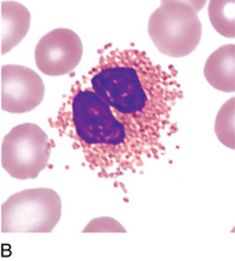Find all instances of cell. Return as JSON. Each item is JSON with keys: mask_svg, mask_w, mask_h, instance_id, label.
<instances>
[{"mask_svg": "<svg viewBox=\"0 0 235 261\" xmlns=\"http://www.w3.org/2000/svg\"><path fill=\"white\" fill-rule=\"evenodd\" d=\"M99 52V63L84 76L118 119L160 158L166 150L162 139L177 132L171 123L172 109L183 98L177 70L172 65L165 69L133 48L107 45Z\"/></svg>", "mask_w": 235, "mask_h": 261, "instance_id": "1", "label": "cell"}, {"mask_svg": "<svg viewBox=\"0 0 235 261\" xmlns=\"http://www.w3.org/2000/svg\"><path fill=\"white\" fill-rule=\"evenodd\" d=\"M51 126L60 136L73 140L74 148L79 146L90 169L100 178L116 179L129 171L136 172L147 159H159L118 119L85 76L64 96Z\"/></svg>", "mask_w": 235, "mask_h": 261, "instance_id": "2", "label": "cell"}, {"mask_svg": "<svg viewBox=\"0 0 235 261\" xmlns=\"http://www.w3.org/2000/svg\"><path fill=\"white\" fill-rule=\"evenodd\" d=\"M205 2L162 0L148 22V34L160 54L185 57L200 44L202 27L198 12Z\"/></svg>", "mask_w": 235, "mask_h": 261, "instance_id": "3", "label": "cell"}, {"mask_svg": "<svg viewBox=\"0 0 235 261\" xmlns=\"http://www.w3.org/2000/svg\"><path fill=\"white\" fill-rule=\"evenodd\" d=\"M62 214L60 195L52 189H28L11 195L2 204L0 228L10 232H52Z\"/></svg>", "mask_w": 235, "mask_h": 261, "instance_id": "4", "label": "cell"}, {"mask_svg": "<svg viewBox=\"0 0 235 261\" xmlns=\"http://www.w3.org/2000/svg\"><path fill=\"white\" fill-rule=\"evenodd\" d=\"M51 142L46 133L34 123H22L4 137L2 166L15 179H35L46 168Z\"/></svg>", "mask_w": 235, "mask_h": 261, "instance_id": "5", "label": "cell"}, {"mask_svg": "<svg viewBox=\"0 0 235 261\" xmlns=\"http://www.w3.org/2000/svg\"><path fill=\"white\" fill-rule=\"evenodd\" d=\"M83 57V44L77 33L57 28L45 34L35 47V64L45 75L61 76L73 71Z\"/></svg>", "mask_w": 235, "mask_h": 261, "instance_id": "6", "label": "cell"}, {"mask_svg": "<svg viewBox=\"0 0 235 261\" xmlns=\"http://www.w3.org/2000/svg\"><path fill=\"white\" fill-rule=\"evenodd\" d=\"M2 109L11 114L34 110L44 99L42 79L31 68L17 64L2 67Z\"/></svg>", "mask_w": 235, "mask_h": 261, "instance_id": "7", "label": "cell"}, {"mask_svg": "<svg viewBox=\"0 0 235 261\" xmlns=\"http://www.w3.org/2000/svg\"><path fill=\"white\" fill-rule=\"evenodd\" d=\"M31 12L17 2L0 3V51L6 55L24 40L31 25Z\"/></svg>", "mask_w": 235, "mask_h": 261, "instance_id": "8", "label": "cell"}, {"mask_svg": "<svg viewBox=\"0 0 235 261\" xmlns=\"http://www.w3.org/2000/svg\"><path fill=\"white\" fill-rule=\"evenodd\" d=\"M204 75L214 89L235 92V45H224L212 52L205 63Z\"/></svg>", "mask_w": 235, "mask_h": 261, "instance_id": "9", "label": "cell"}, {"mask_svg": "<svg viewBox=\"0 0 235 261\" xmlns=\"http://www.w3.org/2000/svg\"><path fill=\"white\" fill-rule=\"evenodd\" d=\"M234 5L233 0H211L208 3V17L212 27L226 38H235Z\"/></svg>", "mask_w": 235, "mask_h": 261, "instance_id": "10", "label": "cell"}, {"mask_svg": "<svg viewBox=\"0 0 235 261\" xmlns=\"http://www.w3.org/2000/svg\"><path fill=\"white\" fill-rule=\"evenodd\" d=\"M215 133L222 144L235 150V97L224 103L218 112Z\"/></svg>", "mask_w": 235, "mask_h": 261, "instance_id": "11", "label": "cell"}, {"mask_svg": "<svg viewBox=\"0 0 235 261\" xmlns=\"http://www.w3.org/2000/svg\"><path fill=\"white\" fill-rule=\"evenodd\" d=\"M83 232H126L122 224L118 223L113 218L102 217L96 218L86 225Z\"/></svg>", "mask_w": 235, "mask_h": 261, "instance_id": "12", "label": "cell"}]
</instances>
